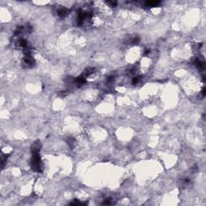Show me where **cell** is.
<instances>
[{"label":"cell","mask_w":206,"mask_h":206,"mask_svg":"<svg viewBox=\"0 0 206 206\" xmlns=\"http://www.w3.org/2000/svg\"><path fill=\"white\" fill-rule=\"evenodd\" d=\"M31 168L36 171H42V163L40 158L39 153L33 154V158H32L31 162Z\"/></svg>","instance_id":"obj_1"},{"label":"cell","mask_w":206,"mask_h":206,"mask_svg":"<svg viewBox=\"0 0 206 206\" xmlns=\"http://www.w3.org/2000/svg\"><path fill=\"white\" fill-rule=\"evenodd\" d=\"M40 147H41V144L40 142H36L31 147V152L33 154H37L39 153V151L40 150Z\"/></svg>","instance_id":"obj_2"},{"label":"cell","mask_w":206,"mask_h":206,"mask_svg":"<svg viewBox=\"0 0 206 206\" xmlns=\"http://www.w3.org/2000/svg\"><path fill=\"white\" fill-rule=\"evenodd\" d=\"M146 6L147 7H156L157 5L159 4V1H148V2H146Z\"/></svg>","instance_id":"obj_3"},{"label":"cell","mask_w":206,"mask_h":206,"mask_svg":"<svg viewBox=\"0 0 206 206\" xmlns=\"http://www.w3.org/2000/svg\"><path fill=\"white\" fill-rule=\"evenodd\" d=\"M57 14H58V15L60 16V17H64V16L68 14V11H67L66 9H65V8H62V9H60L58 11Z\"/></svg>","instance_id":"obj_4"}]
</instances>
